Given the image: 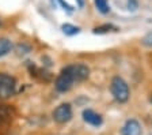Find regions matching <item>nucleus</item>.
Listing matches in <instances>:
<instances>
[{"instance_id": "14", "label": "nucleus", "mask_w": 152, "mask_h": 135, "mask_svg": "<svg viewBox=\"0 0 152 135\" xmlns=\"http://www.w3.org/2000/svg\"><path fill=\"white\" fill-rule=\"evenodd\" d=\"M141 44L145 46H152V32L147 33L144 37L141 38Z\"/></svg>"}, {"instance_id": "5", "label": "nucleus", "mask_w": 152, "mask_h": 135, "mask_svg": "<svg viewBox=\"0 0 152 135\" xmlns=\"http://www.w3.org/2000/svg\"><path fill=\"white\" fill-rule=\"evenodd\" d=\"M64 68L69 72V75L73 78L75 82H82V80L87 79L90 75V68L86 64H82V63L66 66V67H64Z\"/></svg>"}, {"instance_id": "9", "label": "nucleus", "mask_w": 152, "mask_h": 135, "mask_svg": "<svg viewBox=\"0 0 152 135\" xmlns=\"http://www.w3.org/2000/svg\"><path fill=\"white\" fill-rule=\"evenodd\" d=\"M95 3V7H96V10L102 14H107L110 11V7H109V3L107 0H94Z\"/></svg>"}, {"instance_id": "10", "label": "nucleus", "mask_w": 152, "mask_h": 135, "mask_svg": "<svg viewBox=\"0 0 152 135\" xmlns=\"http://www.w3.org/2000/svg\"><path fill=\"white\" fill-rule=\"evenodd\" d=\"M61 30H63L66 35H75L80 32V29L77 26H73V25H71V23H64V25L61 26Z\"/></svg>"}, {"instance_id": "1", "label": "nucleus", "mask_w": 152, "mask_h": 135, "mask_svg": "<svg viewBox=\"0 0 152 135\" xmlns=\"http://www.w3.org/2000/svg\"><path fill=\"white\" fill-rule=\"evenodd\" d=\"M110 91L118 103H126L129 100V86L121 77H114L111 79Z\"/></svg>"}, {"instance_id": "16", "label": "nucleus", "mask_w": 152, "mask_h": 135, "mask_svg": "<svg viewBox=\"0 0 152 135\" xmlns=\"http://www.w3.org/2000/svg\"><path fill=\"white\" fill-rule=\"evenodd\" d=\"M128 7L129 10H136L137 8V0H128Z\"/></svg>"}, {"instance_id": "12", "label": "nucleus", "mask_w": 152, "mask_h": 135, "mask_svg": "<svg viewBox=\"0 0 152 135\" xmlns=\"http://www.w3.org/2000/svg\"><path fill=\"white\" fill-rule=\"evenodd\" d=\"M10 119V111L6 108V105H0V123H4Z\"/></svg>"}, {"instance_id": "7", "label": "nucleus", "mask_w": 152, "mask_h": 135, "mask_svg": "<svg viewBox=\"0 0 152 135\" xmlns=\"http://www.w3.org/2000/svg\"><path fill=\"white\" fill-rule=\"evenodd\" d=\"M83 120L88 124L94 125V127H99V125L103 123L102 116L98 115L96 112H94L92 109H84L83 111Z\"/></svg>"}, {"instance_id": "2", "label": "nucleus", "mask_w": 152, "mask_h": 135, "mask_svg": "<svg viewBox=\"0 0 152 135\" xmlns=\"http://www.w3.org/2000/svg\"><path fill=\"white\" fill-rule=\"evenodd\" d=\"M16 89V80L14 77L8 74H3L0 72V98L6 100L15 94Z\"/></svg>"}, {"instance_id": "11", "label": "nucleus", "mask_w": 152, "mask_h": 135, "mask_svg": "<svg viewBox=\"0 0 152 135\" xmlns=\"http://www.w3.org/2000/svg\"><path fill=\"white\" fill-rule=\"evenodd\" d=\"M111 29L115 30V27H114V26H111V25H102V26H98V27H95V29H94V33H95V34H103V33L110 32Z\"/></svg>"}, {"instance_id": "4", "label": "nucleus", "mask_w": 152, "mask_h": 135, "mask_svg": "<svg viewBox=\"0 0 152 135\" xmlns=\"http://www.w3.org/2000/svg\"><path fill=\"white\" fill-rule=\"evenodd\" d=\"M73 82H75V80H73V78L69 75V72H68L65 68H63L61 72L58 74V77L54 80V87H56L57 91L65 93V91H68V90L72 87Z\"/></svg>"}, {"instance_id": "13", "label": "nucleus", "mask_w": 152, "mask_h": 135, "mask_svg": "<svg viewBox=\"0 0 152 135\" xmlns=\"http://www.w3.org/2000/svg\"><path fill=\"white\" fill-rule=\"evenodd\" d=\"M30 51H31V48H30L28 45H26V44H19L18 46H16V52H18V55H26V53H28Z\"/></svg>"}, {"instance_id": "8", "label": "nucleus", "mask_w": 152, "mask_h": 135, "mask_svg": "<svg viewBox=\"0 0 152 135\" xmlns=\"http://www.w3.org/2000/svg\"><path fill=\"white\" fill-rule=\"evenodd\" d=\"M12 49V44L8 38H0V58L6 56Z\"/></svg>"}, {"instance_id": "3", "label": "nucleus", "mask_w": 152, "mask_h": 135, "mask_svg": "<svg viewBox=\"0 0 152 135\" xmlns=\"http://www.w3.org/2000/svg\"><path fill=\"white\" fill-rule=\"evenodd\" d=\"M53 119H54V122L58 123V124L68 123L72 119V106L68 103L60 104V105L53 111Z\"/></svg>"}, {"instance_id": "18", "label": "nucleus", "mask_w": 152, "mask_h": 135, "mask_svg": "<svg viewBox=\"0 0 152 135\" xmlns=\"http://www.w3.org/2000/svg\"><path fill=\"white\" fill-rule=\"evenodd\" d=\"M0 23H1V22H0Z\"/></svg>"}, {"instance_id": "15", "label": "nucleus", "mask_w": 152, "mask_h": 135, "mask_svg": "<svg viewBox=\"0 0 152 135\" xmlns=\"http://www.w3.org/2000/svg\"><path fill=\"white\" fill-rule=\"evenodd\" d=\"M58 3H60L66 11H69V13H71V11H73V7H72V6H69V4L66 3V1H64V0H58Z\"/></svg>"}, {"instance_id": "17", "label": "nucleus", "mask_w": 152, "mask_h": 135, "mask_svg": "<svg viewBox=\"0 0 152 135\" xmlns=\"http://www.w3.org/2000/svg\"><path fill=\"white\" fill-rule=\"evenodd\" d=\"M79 6H80V7L83 6V0H79Z\"/></svg>"}, {"instance_id": "6", "label": "nucleus", "mask_w": 152, "mask_h": 135, "mask_svg": "<svg viewBox=\"0 0 152 135\" xmlns=\"http://www.w3.org/2000/svg\"><path fill=\"white\" fill-rule=\"evenodd\" d=\"M121 135H141V125L136 119H129L121 128Z\"/></svg>"}]
</instances>
